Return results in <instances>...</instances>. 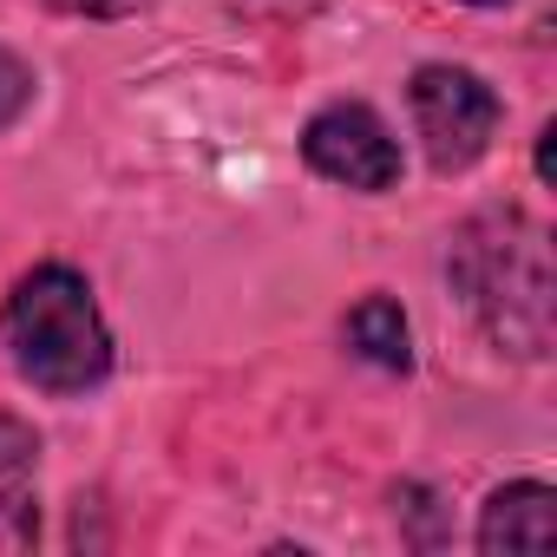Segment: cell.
Returning <instances> with one entry per match:
<instances>
[{
    "mask_svg": "<svg viewBox=\"0 0 557 557\" xmlns=\"http://www.w3.org/2000/svg\"><path fill=\"white\" fill-rule=\"evenodd\" d=\"M446 275L459 302L479 315V329L537 361L550 348V302H557V283H550V230L531 223L524 210H485L472 216L459 236H453V256H446Z\"/></svg>",
    "mask_w": 557,
    "mask_h": 557,
    "instance_id": "6da1fadb",
    "label": "cell"
},
{
    "mask_svg": "<svg viewBox=\"0 0 557 557\" xmlns=\"http://www.w3.org/2000/svg\"><path fill=\"white\" fill-rule=\"evenodd\" d=\"M0 342L40 394H86L112 374V329L86 289V275L66 262H40L8 289Z\"/></svg>",
    "mask_w": 557,
    "mask_h": 557,
    "instance_id": "7a4b0ae2",
    "label": "cell"
},
{
    "mask_svg": "<svg viewBox=\"0 0 557 557\" xmlns=\"http://www.w3.org/2000/svg\"><path fill=\"white\" fill-rule=\"evenodd\" d=\"M407 106H413V125H420L433 171H446V177L479 164L492 132H498V92L466 66H420L407 86Z\"/></svg>",
    "mask_w": 557,
    "mask_h": 557,
    "instance_id": "3957f363",
    "label": "cell"
},
{
    "mask_svg": "<svg viewBox=\"0 0 557 557\" xmlns=\"http://www.w3.org/2000/svg\"><path fill=\"white\" fill-rule=\"evenodd\" d=\"M302 158L309 171H322L329 184L348 190H394L400 184V145L381 125V112H368L361 99H335L302 125Z\"/></svg>",
    "mask_w": 557,
    "mask_h": 557,
    "instance_id": "277c9868",
    "label": "cell"
},
{
    "mask_svg": "<svg viewBox=\"0 0 557 557\" xmlns=\"http://www.w3.org/2000/svg\"><path fill=\"white\" fill-rule=\"evenodd\" d=\"M557 544V492L537 485V479H518V485H498L479 511V550L498 557V550H531L544 557Z\"/></svg>",
    "mask_w": 557,
    "mask_h": 557,
    "instance_id": "5b68a950",
    "label": "cell"
},
{
    "mask_svg": "<svg viewBox=\"0 0 557 557\" xmlns=\"http://www.w3.org/2000/svg\"><path fill=\"white\" fill-rule=\"evenodd\" d=\"M348 342H355L361 361H374V368H387V374H407V368H413V335H407V315H400L394 296H368V302H355V315H348Z\"/></svg>",
    "mask_w": 557,
    "mask_h": 557,
    "instance_id": "8992f818",
    "label": "cell"
},
{
    "mask_svg": "<svg viewBox=\"0 0 557 557\" xmlns=\"http://www.w3.org/2000/svg\"><path fill=\"white\" fill-rule=\"evenodd\" d=\"M27 106H34V66H27L21 53L0 47V132H8Z\"/></svg>",
    "mask_w": 557,
    "mask_h": 557,
    "instance_id": "52a82bcc",
    "label": "cell"
},
{
    "mask_svg": "<svg viewBox=\"0 0 557 557\" xmlns=\"http://www.w3.org/2000/svg\"><path fill=\"white\" fill-rule=\"evenodd\" d=\"M34 537H40V511H34V498L0 492V550H34Z\"/></svg>",
    "mask_w": 557,
    "mask_h": 557,
    "instance_id": "ba28073f",
    "label": "cell"
},
{
    "mask_svg": "<svg viewBox=\"0 0 557 557\" xmlns=\"http://www.w3.org/2000/svg\"><path fill=\"white\" fill-rule=\"evenodd\" d=\"M60 14H86V21H112V14H132L138 0H47Z\"/></svg>",
    "mask_w": 557,
    "mask_h": 557,
    "instance_id": "9c48e42d",
    "label": "cell"
},
{
    "mask_svg": "<svg viewBox=\"0 0 557 557\" xmlns=\"http://www.w3.org/2000/svg\"><path fill=\"white\" fill-rule=\"evenodd\" d=\"M230 8H243V14H309L315 0H230Z\"/></svg>",
    "mask_w": 557,
    "mask_h": 557,
    "instance_id": "30bf717a",
    "label": "cell"
},
{
    "mask_svg": "<svg viewBox=\"0 0 557 557\" xmlns=\"http://www.w3.org/2000/svg\"><path fill=\"white\" fill-rule=\"evenodd\" d=\"M466 8H498V0H466Z\"/></svg>",
    "mask_w": 557,
    "mask_h": 557,
    "instance_id": "8fae6325",
    "label": "cell"
}]
</instances>
